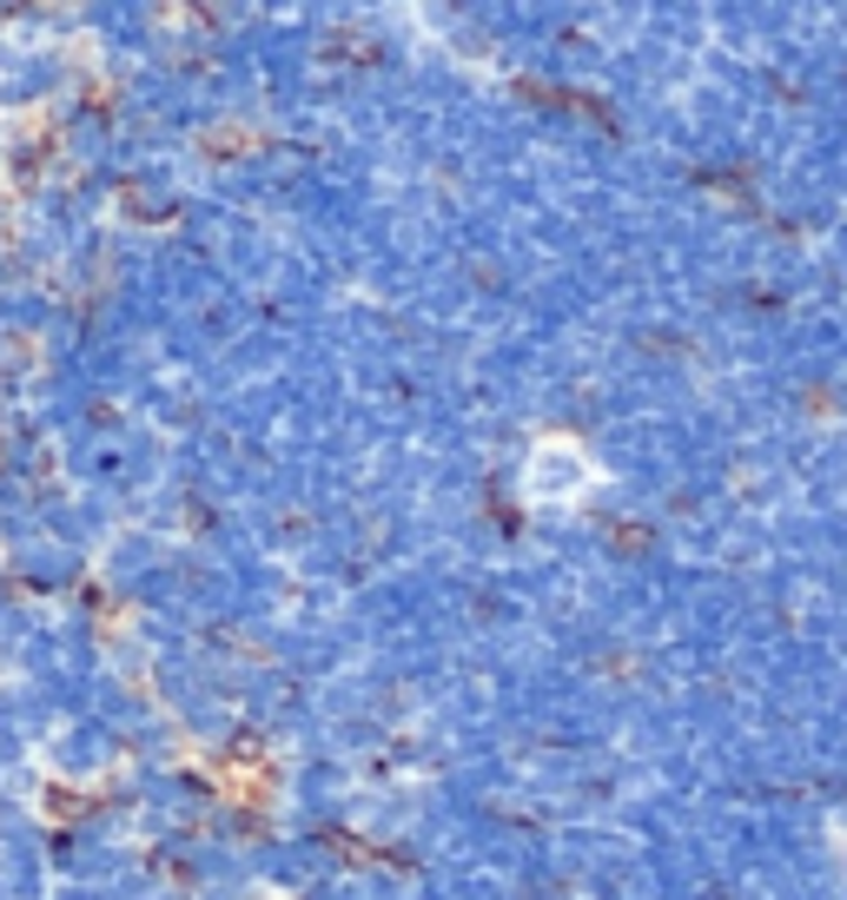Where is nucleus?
Returning <instances> with one entry per match:
<instances>
[{"label": "nucleus", "instance_id": "f257e3e1", "mask_svg": "<svg viewBox=\"0 0 847 900\" xmlns=\"http://www.w3.org/2000/svg\"><path fill=\"white\" fill-rule=\"evenodd\" d=\"M79 807H87L79 794H66V788H47V814H79Z\"/></svg>", "mask_w": 847, "mask_h": 900}]
</instances>
